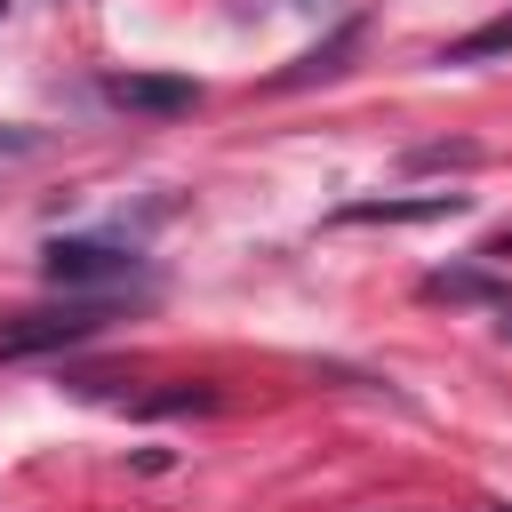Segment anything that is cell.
<instances>
[{"instance_id": "9c48e42d", "label": "cell", "mask_w": 512, "mask_h": 512, "mask_svg": "<svg viewBox=\"0 0 512 512\" xmlns=\"http://www.w3.org/2000/svg\"><path fill=\"white\" fill-rule=\"evenodd\" d=\"M16 152H32V128H8L0 120V160H16Z\"/></svg>"}, {"instance_id": "8992f818", "label": "cell", "mask_w": 512, "mask_h": 512, "mask_svg": "<svg viewBox=\"0 0 512 512\" xmlns=\"http://www.w3.org/2000/svg\"><path fill=\"white\" fill-rule=\"evenodd\" d=\"M496 56H512V8H504V16H488V24H472L464 40H448V48H440V64H496Z\"/></svg>"}, {"instance_id": "ba28073f", "label": "cell", "mask_w": 512, "mask_h": 512, "mask_svg": "<svg viewBox=\"0 0 512 512\" xmlns=\"http://www.w3.org/2000/svg\"><path fill=\"white\" fill-rule=\"evenodd\" d=\"M480 160V144H416L408 152V168H472Z\"/></svg>"}, {"instance_id": "8fae6325", "label": "cell", "mask_w": 512, "mask_h": 512, "mask_svg": "<svg viewBox=\"0 0 512 512\" xmlns=\"http://www.w3.org/2000/svg\"><path fill=\"white\" fill-rule=\"evenodd\" d=\"M0 8H8V0H0Z\"/></svg>"}, {"instance_id": "5b68a950", "label": "cell", "mask_w": 512, "mask_h": 512, "mask_svg": "<svg viewBox=\"0 0 512 512\" xmlns=\"http://www.w3.org/2000/svg\"><path fill=\"white\" fill-rule=\"evenodd\" d=\"M360 40H368V32H360V24H344L336 40H320L312 56H296V64L280 72V88H312V80H336V72H344V56H352Z\"/></svg>"}, {"instance_id": "3957f363", "label": "cell", "mask_w": 512, "mask_h": 512, "mask_svg": "<svg viewBox=\"0 0 512 512\" xmlns=\"http://www.w3.org/2000/svg\"><path fill=\"white\" fill-rule=\"evenodd\" d=\"M104 104L120 112H152V120H176L200 104V80H176V72H112L104 80Z\"/></svg>"}, {"instance_id": "30bf717a", "label": "cell", "mask_w": 512, "mask_h": 512, "mask_svg": "<svg viewBox=\"0 0 512 512\" xmlns=\"http://www.w3.org/2000/svg\"><path fill=\"white\" fill-rule=\"evenodd\" d=\"M496 328H504V344H512V304H504V320H496Z\"/></svg>"}, {"instance_id": "6da1fadb", "label": "cell", "mask_w": 512, "mask_h": 512, "mask_svg": "<svg viewBox=\"0 0 512 512\" xmlns=\"http://www.w3.org/2000/svg\"><path fill=\"white\" fill-rule=\"evenodd\" d=\"M40 280L64 288V296H120L128 280H144V256H136V240L80 232V240H48L40 248Z\"/></svg>"}, {"instance_id": "277c9868", "label": "cell", "mask_w": 512, "mask_h": 512, "mask_svg": "<svg viewBox=\"0 0 512 512\" xmlns=\"http://www.w3.org/2000/svg\"><path fill=\"white\" fill-rule=\"evenodd\" d=\"M464 208H472V192H416V200H352V208H336V224H440Z\"/></svg>"}, {"instance_id": "7a4b0ae2", "label": "cell", "mask_w": 512, "mask_h": 512, "mask_svg": "<svg viewBox=\"0 0 512 512\" xmlns=\"http://www.w3.org/2000/svg\"><path fill=\"white\" fill-rule=\"evenodd\" d=\"M112 312H120V296H80L64 312H16V320H0V352H64V344H88Z\"/></svg>"}, {"instance_id": "52a82bcc", "label": "cell", "mask_w": 512, "mask_h": 512, "mask_svg": "<svg viewBox=\"0 0 512 512\" xmlns=\"http://www.w3.org/2000/svg\"><path fill=\"white\" fill-rule=\"evenodd\" d=\"M424 296H448V304H512V296H504V280H488V272H472V264L432 272V280H424Z\"/></svg>"}]
</instances>
